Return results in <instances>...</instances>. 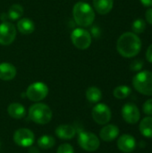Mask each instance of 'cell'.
<instances>
[{
	"mask_svg": "<svg viewBox=\"0 0 152 153\" xmlns=\"http://www.w3.org/2000/svg\"><path fill=\"white\" fill-rule=\"evenodd\" d=\"M30 149H29V152L28 153H39V149L37 148V147H34V146H30V147H29Z\"/></svg>",
	"mask_w": 152,
	"mask_h": 153,
	"instance_id": "obj_32",
	"label": "cell"
},
{
	"mask_svg": "<svg viewBox=\"0 0 152 153\" xmlns=\"http://www.w3.org/2000/svg\"><path fill=\"white\" fill-rule=\"evenodd\" d=\"M91 116L93 120L98 125L105 126L110 121L112 113L108 106H107L104 103H98L92 108Z\"/></svg>",
	"mask_w": 152,
	"mask_h": 153,
	"instance_id": "obj_8",
	"label": "cell"
},
{
	"mask_svg": "<svg viewBox=\"0 0 152 153\" xmlns=\"http://www.w3.org/2000/svg\"><path fill=\"white\" fill-rule=\"evenodd\" d=\"M143 67V62L142 60H134L133 62H132L130 68L132 71L133 72H139L142 69Z\"/></svg>",
	"mask_w": 152,
	"mask_h": 153,
	"instance_id": "obj_27",
	"label": "cell"
},
{
	"mask_svg": "<svg viewBox=\"0 0 152 153\" xmlns=\"http://www.w3.org/2000/svg\"><path fill=\"white\" fill-rule=\"evenodd\" d=\"M7 113L13 119H22L25 117L26 110L25 108L21 103L13 102L8 106Z\"/></svg>",
	"mask_w": 152,
	"mask_h": 153,
	"instance_id": "obj_16",
	"label": "cell"
},
{
	"mask_svg": "<svg viewBox=\"0 0 152 153\" xmlns=\"http://www.w3.org/2000/svg\"><path fill=\"white\" fill-rule=\"evenodd\" d=\"M71 40L75 48L81 50H85L91 45L92 37L90 31L82 27H79L75 28L71 32Z\"/></svg>",
	"mask_w": 152,
	"mask_h": 153,
	"instance_id": "obj_5",
	"label": "cell"
},
{
	"mask_svg": "<svg viewBox=\"0 0 152 153\" xmlns=\"http://www.w3.org/2000/svg\"><path fill=\"white\" fill-rule=\"evenodd\" d=\"M114 0H93V7L95 11L101 14H108L113 8Z\"/></svg>",
	"mask_w": 152,
	"mask_h": 153,
	"instance_id": "obj_17",
	"label": "cell"
},
{
	"mask_svg": "<svg viewBox=\"0 0 152 153\" xmlns=\"http://www.w3.org/2000/svg\"><path fill=\"white\" fill-rule=\"evenodd\" d=\"M146 29V22L143 19H136L132 24V30L133 33L140 34L142 33Z\"/></svg>",
	"mask_w": 152,
	"mask_h": 153,
	"instance_id": "obj_24",
	"label": "cell"
},
{
	"mask_svg": "<svg viewBox=\"0 0 152 153\" xmlns=\"http://www.w3.org/2000/svg\"><path fill=\"white\" fill-rule=\"evenodd\" d=\"M141 3L147 7H151L152 6V0H140Z\"/></svg>",
	"mask_w": 152,
	"mask_h": 153,
	"instance_id": "obj_31",
	"label": "cell"
},
{
	"mask_svg": "<svg viewBox=\"0 0 152 153\" xmlns=\"http://www.w3.org/2000/svg\"><path fill=\"white\" fill-rule=\"evenodd\" d=\"M86 99L91 103H98L102 98V92L100 89L96 86H90L86 91Z\"/></svg>",
	"mask_w": 152,
	"mask_h": 153,
	"instance_id": "obj_20",
	"label": "cell"
},
{
	"mask_svg": "<svg viewBox=\"0 0 152 153\" xmlns=\"http://www.w3.org/2000/svg\"><path fill=\"white\" fill-rule=\"evenodd\" d=\"M133 86L141 94L152 96V72H139L133 78Z\"/></svg>",
	"mask_w": 152,
	"mask_h": 153,
	"instance_id": "obj_4",
	"label": "cell"
},
{
	"mask_svg": "<svg viewBox=\"0 0 152 153\" xmlns=\"http://www.w3.org/2000/svg\"><path fill=\"white\" fill-rule=\"evenodd\" d=\"M142 49V40L133 32H125L117 39L116 50L125 58L136 56Z\"/></svg>",
	"mask_w": 152,
	"mask_h": 153,
	"instance_id": "obj_1",
	"label": "cell"
},
{
	"mask_svg": "<svg viewBox=\"0 0 152 153\" xmlns=\"http://www.w3.org/2000/svg\"><path fill=\"white\" fill-rule=\"evenodd\" d=\"M0 147H1V143H0Z\"/></svg>",
	"mask_w": 152,
	"mask_h": 153,
	"instance_id": "obj_33",
	"label": "cell"
},
{
	"mask_svg": "<svg viewBox=\"0 0 152 153\" xmlns=\"http://www.w3.org/2000/svg\"><path fill=\"white\" fill-rule=\"evenodd\" d=\"M16 38V29L15 26L8 22H3L0 23V45L9 46L11 45Z\"/></svg>",
	"mask_w": 152,
	"mask_h": 153,
	"instance_id": "obj_10",
	"label": "cell"
},
{
	"mask_svg": "<svg viewBox=\"0 0 152 153\" xmlns=\"http://www.w3.org/2000/svg\"><path fill=\"white\" fill-rule=\"evenodd\" d=\"M117 147L122 152H132L136 148L135 138L130 134H123L117 140Z\"/></svg>",
	"mask_w": 152,
	"mask_h": 153,
	"instance_id": "obj_12",
	"label": "cell"
},
{
	"mask_svg": "<svg viewBox=\"0 0 152 153\" xmlns=\"http://www.w3.org/2000/svg\"><path fill=\"white\" fill-rule=\"evenodd\" d=\"M37 143H38L39 148L44 149V150H48L55 146L56 140L51 135H42L41 137H39L38 139Z\"/></svg>",
	"mask_w": 152,
	"mask_h": 153,
	"instance_id": "obj_22",
	"label": "cell"
},
{
	"mask_svg": "<svg viewBox=\"0 0 152 153\" xmlns=\"http://www.w3.org/2000/svg\"><path fill=\"white\" fill-rule=\"evenodd\" d=\"M142 110H143L144 114H146L148 116H152V99H150L145 101V103L143 104V107H142Z\"/></svg>",
	"mask_w": 152,
	"mask_h": 153,
	"instance_id": "obj_26",
	"label": "cell"
},
{
	"mask_svg": "<svg viewBox=\"0 0 152 153\" xmlns=\"http://www.w3.org/2000/svg\"><path fill=\"white\" fill-rule=\"evenodd\" d=\"M142 134L147 138H152V117H144L139 126Z\"/></svg>",
	"mask_w": 152,
	"mask_h": 153,
	"instance_id": "obj_19",
	"label": "cell"
},
{
	"mask_svg": "<svg viewBox=\"0 0 152 153\" xmlns=\"http://www.w3.org/2000/svg\"><path fill=\"white\" fill-rule=\"evenodd\" d=\"M131 92H132V90L130 87L126 85H120L115 88L113 91V95L116 99L124 100V99H126L131 94Z\"/></svg>",
	"mask_w": 152,
	"mask_h": 153,
	"instance_id": "obj_23",
	"label": "cell"
},
{
	"mask_svg": "<svg viewBox=\"0 0 152 153\" xmlns=\"http://www.w3.org/2000/svg\"><path fill=\"white\" fill-rule=\"evenodd\" d=\"M90 35L91 37L95 38V39H98L100 37L101 35V30H100V28L99 26H93L91 29H90Z\"/></svg>",
	"mask_w": 152,
	"mask_h": 153,
	"instance_id": "obj_28",
	"label": "cell"
},
{
	"mask_svg": "<svg viewBox=\"0 0 152 153\" xmlns=\"http://www.w3.org/2000/svg\"><path fill=\"white\" fill-rule=\"evenodd\" d=\"M53 117L51 108L44 103H36L29 108L30 119L38 125L48 124Z\"/></svg>",
	"mask_w": 152,
	"mask_h": 153,
	"instance_id": "obj_3",
	"label": "cell"
},
{
	"mask_svg": "<svg viewBox=\"0 0 152 153\" xmlns=\"http://www.w3.org/2000/svg\"><path fill=\"white\" fill-rule=\"evenodd\" d=\"M119 135V128L115 125H106L99 132V137L104 142H112Z\"/></svg>",
	"mask_w": 152,
	"mask_h": 153,
	"instance_id": "obj_13",
	"label": "cell"
},
{
	"mask_svg": "<svg viewBox=\"0 0 152 153\" xmlns=\"http://www.w3.org/2000/svg\"><path fill=\"white\" fill-rule=\"evenodd\" d=\"M25 94L30 100L39 102L47 96L48 87L42 82H35L28 86Z\"/></svg>",
	"mask_w": 152,
	"mask_h": 153,
	"instance_id": "obj_7",
	"label": "cell"
},
{
	"mask_svg": "<svg viewBox=\"0 0 152 153\" xmlns=\"http://www.w3.org/2000/svg\"><path fill=\"white\" fill-rule=\"evenodd\" d=\"M17 30L24 35L31 34L35 30V23L29 18H22L17 22Z\"/></svg>",
	"mask_w": 152,
	"mask_h": 153,
	"instance_id": "obj_18",
	"label": "cell"
},
{
	"mask_svg": "<svg viewBox=\"0 0 152 153\" xmlns=\"http://www.w3.org/2000/svg\"><path fill=\"white\" fill-rule=\"evenodd\" d=\"M6 14L8 19L12 21L19 20L23 14V7L19 4H13L9 7Z\"/></svg>",
	"mask_w": 152,
	"mask_h": 153,
	"instance_id": "obj_21",
	"label": "cell"
},
{
	"mask_svg": "<svg viewBox=\"0 0 152 153\" xmlns=\"http://www.w3.org/2000/svg\"><path fill=\"white\" fill-rule=\"evenodd\" d=\"M145 19H146V22H148V23L152 25V7L147 9L145 13Z\"/></svg>",
	"mask_w": 152,
	"mask_h": 153,
	"instance_id": "obj_29",
	"label": "cell"
},
{
	"mask_svg": "<svg viewBox=\"0 0 152 153\" xmlns=\"http://www.w3.org/2000/svg\"><path fill=\"white\" fill-rule=\"evenodd\" d=\"M122 117L128 124H136L141 117V113L138 107L133 103H126L122 108Z\"/></svg>",
	"mask_w": 152,
	"mask_h": 153,
	"instance_id": "obj_11",
	"label": "cell"
},
{
	"mask_svg": "<svg viewBox=\"0 0 152 153\" xmlns=\"http://www.w3.org/2000/svg\"><path fill=\"white\" fill-rule=\"evenodd\" d=\"M17 74L15 66L8 62L0 64V80L2 81H12Z\"/></svg>",
	"mask_w": 152,
	"mask_h": 153,
	"instance_id": "obj_14",
	"label": "cell"
},
{
	"mask_svg": "<svg viewBox=\"0 0 152 153\" xmlns=\"http://www.w3.org/2000/svg\"><path fill=\"white\" fill-rule=\"evenodd\" d=\"M78 144L86 152H95L100 145L99 139L96 134L88 131H80L77 137Z\"/></svg>",
	"mask_w": 152,
	"mask_h": 153,
	"instance_id": "obj_6",
	"label": "cell"
},
{
	"mask_svg": "<svg viewBox=\"0 0 152 153\" xmlns=\"http://www.w3.org/2000/svg\"><path fill=\"white\" fill-rule=\"evenodd\" d=\"M13 140L14 143L17 144L18 146L29 148L33 144L35 140V135L33 132L28 128H20L14 132Z\"/></svg>",
	"mask_w": 152,
	"mask_h": 153,
	"instance_id": "obj_9",
	"label": "cell"
},
{
	"mask_svg": "<svg viewBox=\"0 0 152 153\" xmlns=\"http://www.w3.org/2000/svg\"><path fill=\"white\" fill-rule=\"evenodd\" d=\"M73 20L77 25L82 28L90 26L95 20V12L93 8L86 2H77L73 8Z\"/></svg>",
	"mask_w": 152,
	"mask_h": 153,
	"instance_id": "obj_2",
	"label": "cell"
},
{
	"mask_svg": "<svg viewBox=\"0 0 152 153\" xmlns=\"http://www.w3.org/2000/svg\"><path fill=\"white\" fill-rule=\"evenodd\" d=\"M56 153H74V150H73V147L71 144L63 143L58 147Z\"/></svg>",
	"mask_w": 152,
	"mask_h": 153,
	"instance_id": "obj_25",
	"label": "cell"
},
{
	"mask_svg": "<svg viewBox=\"0 0 152 153\" xmlns=\"http://www.w3.org/2000/svg\"><path fill=\"white\" fill-rule=\"evenodd\" d=\"M56 135L61 140H71L76 134V129L71 125H60L55 130Z\"/></svg>",
	"mask_w": 152,
	"mask_h": 153,
	"instance_id": "obj_15",
	"label": "cell"
},
{
	"mask_svg": "<svg viewBox=\"0 0 152 153\" xmlns=\"http://www.w3.org/2000/svg\"><path fill=\"white\" fill-rule=\"evenodd\" d=\"M146 58H147L148 62L152 64V44L150 45V47L148 48V49L146 51Z\"/></svg>",
	"mask_w": 152,
	"mask_h": 153,
	"instance_id": "obj_30",
	"label": "cell"
}]
</instances>
